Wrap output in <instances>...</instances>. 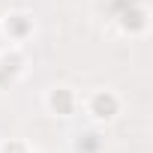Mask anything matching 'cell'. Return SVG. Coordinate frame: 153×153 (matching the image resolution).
<instances>
[{
	"label": "cell",
	"instance_id": "cell-1",
	"mask_svg": "<svg viewBox=\"0 0 153 153\" xmlns=\"http://www.w3.org/2000/svg\"><path fill=\"white\" fill-rule=\"evenodd\" d=\"M105 108V117H111V111H114V99L111 96H96V111H102ZM99 117V114H96Z\"/></svg>",
	"mask_w": 153,
	"mask_h": 153
}]
</instances>
